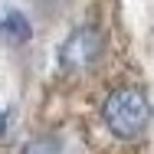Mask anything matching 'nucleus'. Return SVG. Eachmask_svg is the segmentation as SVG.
<instances>
[{
	"mask_svg": "<svg viewBox=\"0 0 154 154\" xmlns=\"http://www.w3.org/2000/svg\"><path fill=\"white\" fill-rule=\"evenodd\" d=\"M118 59L112 53V43H108V30L102 20H82L79 26L66 33V39L59 43V53H56V72L59 79L69 82H79V79H89L98 82L112 62Z\"/></svg>",
	"mask_w": 154,
	"mask_h": 154,
	"instance_id": "f03ea898",
	"label": "nucleus"
},
{
	"mask_svg": "<svg viewBox=\"0 0 154 154\" xmlns=\"http://www.w3.org/2000/svg\"><path fill=\"white\" fill-rule=\"evenodd\" d=\"M23 154H59V138L56 134H39L26 144Z\"/></svg>",
	"mask_w": 154,
	"mask_h": 154,
	"instance_id": "20e7f679",
	"label": "nucleus"
},
{
	"mask_svg": "<svg viewBox=\"0 0 154 154\" xmlns=\"http://www.w3.org/2000/svg\"><path fill=\"white\" fill-rule=\"evenodd\" d=\"M154 108L141 72L122 56L92 85L85 138L95 154H144Z\"/></svg>",
	"mask_w": 154,
	"mask_h": 154,
	"instance_id": "f257e3e1",
	"label": "nucleus"
},
{
	"mask_svg": "<svg viewBox=\"0 0 154 154\" xmlns=\"http://www.w3.org/2000/svg\"><path fill=\"white\" fill-rule=\"evenodd\" d=\"M0 30L7 33L10 39H17V43H26L30 33H33V30H30V20H26L20 10H7L3 20H0Z\"/></svg>",
	"mask_w": 154,
	"mask_h": 154,
	"instance_id": "7ed1b4c3",
	"label": "nucleus"
}]
</instances>
